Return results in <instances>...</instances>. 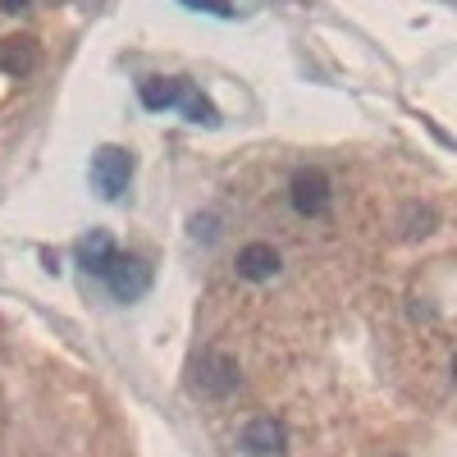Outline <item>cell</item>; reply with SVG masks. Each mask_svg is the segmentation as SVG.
Returning <instances> with one entry per match:
<instances>
[{
    "label": "cell",
    "mask_w": 457,
    "mask_h": 457,
    "mask_svg": "<svg viewBox=\"0 0 457 457\" xmlns=\"http://www.w3.org/2000/svg\"><path fill=\"white\" fill-rule=\"evenodd\" d=\"M179 5H187V10H202V14H220V19L234 14V5H228V0H179Z\"/></svg>",
    "instance_id": "obj_11"
},
{
    "label": "cell",
    "mask_w": 457,
    "mask_h": 457,
    "mask_svg": "<svg viewBox=\"0 0 457 457\" xmlns=\"http://www.w3.org/2000/svg\"><path fill=\"white\" fill-rule=\"evenodd\" d=\"M129 179H133V151H124V146H96L92 151V183L105 202H120L129 193Z\"/></svg>",
    "instance_id": "obj_1"
},
{
    "label": "cell",
    "mask_w": 457,
    "mask_h": 457,
    "mask_svg": "<svg viewBox=\"0 0 457 457\" xmlns=\"http://www.w3.org/2000/svg\"><path fill=\"white\" fill-rule=\"evenodd\" d=\"M110 284V293L120 297V302H137L146 288H151V265L142 256H124V252H114L110 261V270L101 275Z\"/></svg>",
    "instance_id": "obj_3"
},
{
    "label": "cell",
    "mask_w": 457,
    "mask_h": 457,
    "mask_svg": "<svg viewBox=\"0 0 457 457\" xmlns=\"http://www.w3.org/2000/svg\"><path fill=\"white\" fill-rule=\"evenodd\" d=\"M288 202H293V211L297 215H325V206H329V174L325 170H297L293 179H288Z\"/></svg>",
    "instance_id": "obj_4"
},
{
    "label": "cell",
    "mask_w": 457,
    "mask_h": 457,
    "mask_svg": "<svg viewBox=\"0 0 457 457\" xmlns=\"http://www.w3.org/2000/svg\"><path fill=\"white\" fill-rule=\"evenodd\" d=\"M183 92H187L183 79H146V83L137 87V96H142L146 110H179Z\"/></svg>",
    "instance_id": "obj_9"
},
{
    "label": "cell",
    "mask_w": 457,
    "mask_h": 457,
    "mask_svg": "<svg viewBox=\"0 0 457 457\" xmlns=\"http://www.w3.org/2000/svg\"><path fill=\"white\" fill-rule=\"evenodd\" d=\"M179 110L187 114V120H193V124H220V110L206 101V96H197L193 87H187L183 92V101H179Z\"/></svg>",
    "instance_id": "obj_10"
},
{
    "label": "cell",
    "mask_w": 457,
    "mask_h": 457,
    "mask_svg": "<svg viewBox=\"0 0 457 457\" xmlns=\"http://www.w3.org/2000/svg\"><path fill=\"white\" fill-rule=\"evenodd\" d=\"M73 252H79V265H83L87 275H105L110 261H114V238L105 234V228H92L87 238H79V247H73Z\"/></svg>",
    "instance_id": "obj_8"
},
{
    "label": "cell",
    "mask_w": 457,
    "mask_h": 457,
    "mask_svg": "<svg viewBox=\"0 0 457 457\" xmlns=\"http://www.w3.org/2000/svg\"><path fill=\"white\" fill-rule=\"evenodd\" d=\"M193 389L206 394V398H228V394H238L243 389V370L234 357H224V353H206L197 361V379H193Z\"/></svg>",
    "instance_id": "obj_2"
},
{
    "label": "cell",
    "mask_w": 457,
    "mask_h": 457,
    "mask_svg": "<svg viewBox=\"0 0 457 457\" xmlns=\"http://www.w3.org/2000/svg\"><path fill=\"white\" fill-rule=\"evenodd\" d=\"M234 270H238V279H247V284H265V279L279 275V252H275L270 243H247V247L238 252V261H234Z\"/></svg>",
    "instance_id": "obj_5"
},
{
    "label": "cell",
    "mask_w": 457,
    "mask_h": 457,
    "mask_svg": "<svg viewBox=\"0 0 457 457\" xmlns=\"http://www.w3.org/2000/svg\"><path fill=\"white\" fill-rule=\"evenodd\" d=\"M42 51H37L32 37H0V73H10V79H28L37 69Z\"/></svg>",
    "instance_id": "obj_7"
},
{
    "label": "cell",
    "mask_w": 457,
    "mask_h": 457,
    "mask_svg": "<svg viewBox=\"0 0 457 457\" xmlns=\"http://www.w3.org/2000/svg\"><path fill=\"white\" fill-rule=\"evenodd\" d=\"M19 10H28V0H0V14H19Z\"/></svg>",
    "instance_id": "obj_12"
},
{
    "label": "cell",
    "mask_w": 457,
    "mask_h": 457,
    "mask_svg": "<svg viewBox=\"0 0 457 457\" xmlns=\"http://www.w3.org/2000/svg\"><path fill=\"white\" fill-rule=\"evenodd\" d=\"M284 426L275 421V416H256V421H247L243 426V448L252 453V457H279L284 453Z\"/></svg>",
    "instance_id": "obj_6"
}]
</instances>
